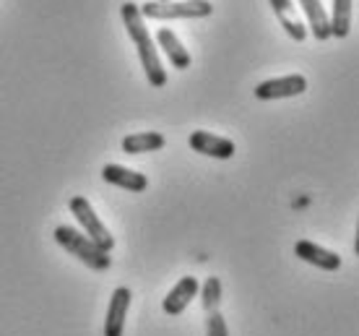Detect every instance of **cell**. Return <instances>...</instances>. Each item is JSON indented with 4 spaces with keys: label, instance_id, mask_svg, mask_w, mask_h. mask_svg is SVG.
<instances>
[{
    "label": "cell",
    "instance_id": "obj_17",
    "mask_svg": "<svg viewBox=\"0 0 359 336\" xmlns=\"http://www.w3.org/2000/svg\"><path fill=\"white\" fill-rule=\"evenodd\" d=\"M278 18V24L284 27V32H287L289 36H294L297 42H302L307 36V29L299 24V21H294V18H289V16H276Z\"/></svg>",
    "mask_w": 359,
    "mask_h": 336
},
{
    "label": "cell",
    "instance_id": "obj_13",
    "mask_svg": "<svg viewBox=\"0 0 359 336\" xmlns=\"http://www.w3.org/2000/svg\"><path fill=\"white\" fill-rule=\"evenodd\" d=\"M299 6L305 11L307 24H310V32H313L315 39H328L331 36V24H328V13H325L323 3L320 0H299Z\"/></svg>",
    "mask_w": 359,
    "mask_h": 336
},
{
    "label": "cell",
    "instance_id": "obj_12",
    "mask_svg": "<svg viewBox=\"0 0 359 336\" xmlns=\"http://www.w3.org/2000/svg\"><path fill=\"white\" fill-rule=\"evenodd\" d=\"M167 146V138L156 130H144V133H133V136L123 138V152L126 154H146V152H162Z\"/></svg>",
    "mask_w": 359,
    "mask_h": 336
},
{
    "label": "cell",
    "instance_id": "obj_10",
    "mask_svg": "<svg viewBox=\"0 0 359 336\" xmlns=\"http://www.w3.org/2000/svg\"><path fill=\"white\" fill-rule=\"evenodd\" d=\"M198 295V279L196 276H182L175 287L170 290V295L164 297V302H162V308H164V313H170V316H180L182 310L188 308L190 305V300Z\"/></svg>",
    "mask_w": 359,
    "mask_h": 336
},
{
    "label": "cell",
    "instance_id": "obj_11",
    "mask_svg": "<svg viewBox=\"0 0 359 336\" xmlns=\"http://www.w3.org/2000/svg\"><path fill=\"white\" fill-rule=\"evenodd\" d=\"M156 42H159V47L164 50V55L170 58V63L177 68V71H185V68H190V53L182 47V42L177 39V34L172 32V29L162 27L159 32H156Z\"/></svg>",
    "mask_w": 359,
    "mask_h": 336
},
{
    "label": "cell",
    "instance_id": "obj_7",
    "mask_svg": "<svg viewBox=\"0 0 359 336\" xmlns=\"http://www.w3.org/2000/svg\"><path fill=\"white\" fill-rule=\"evenodd\" d=\"M130 290L128 287H117L112 292V300L107 308V318H104V336H123L128 318V308H130Z\"/></svg>",
    "mask_w": 359,
    "mask_h": 336
},
{
    "label": "cell",
    "instance_id": "obj_18",
    "mask_svg": "<svg viewBox=\"0 0 359 336\" xmlns=\"http://www.w3.org/2000/svg\"><path fill=\"white\" fill-rule=\"evenodd\" d=\"M269 3L276 16H287L289 8H292V0H269Z\"/></svg>",
    "mask_w": 359,
    "mask_h": 336
},
{
    "label": "cell",
    "instance_id": "obj_14",
    "mask_svg": "<svg viewBox=\"0 0 359 336\" xmlns=\"http://www.w3.org/2000/svg\"><path fill=\"white\" fill-rule=\"evenodd\" d=\"M351 3L354 0H333L328 24H331V36L336 39H344L351 32Z\"/></svg>",
    "mask_w": 359,
    "mask_h": 336
},
{
    "label": "cell",
    "instance_id": "obj_15",
    "mask_svg": "<svg viewBox=\"0 0 359 336\" xmlns=\"http://www.w3.org/2000/svg\"><path fill=\"white\" fill-rule=\"evenodd\" d=\"M201 300H203L206 313L219 310V302H222V282H219V276H208L206 284H203V292H201Z\"/></svg>",
    "mask_w": 359,
    "mask_h": 336
},
{
    "label": "cell",
    "instance_id": "obj_4",
    "mask_svg": "<svg viewBox=\"0 0 359 336\" xmlns=\"http://www.w3.org/2000/svg\"><path fill=\"white\" fill-rule=\"evenodd\" d=\"M68 209L76 219H79V224L86 229V237H89L91 243L97 248H102L104 253H109L112 248H115V237L109 235L107 224L97 217V211L91 209V203L83 196H73L71 203H68Z\"/></svg>",
    "mask_w": 359,
    "mask_h": 336
},
{
    "label": "cell",
    "instance_id": "obj_19",
    "mask_svg": "<svg viewBox=\"0 0 359 336\" xmlns=\"http://www.w3.org/2000/svg\"><path fill=\"white\" fill-rule=\"evenodd\" d=\"M156 3H167V0H156Z\"/></svg>",
    "mask_w": 359,
    "mask_h": 336
},
{
    "label": "cell",
    "instance_id": "obj_6",
    "mask_svg": "<svg viewBox=\"0 0 359 336\" xmlns=\"http://www.w3.org/2000/svg\"><path fill=\"white\" fill-rule=\"evenodd\" d=\"M190 149L203 156H214V159H232L234 144L224 136H214L208 130H193L190 133Z\"/></svg>",
    "mask_w": 359,
    "mask_h": 336
},
{
    "label": "cell",
    "instance_id": "obj_2",
    "mask_svg": "<svg viewBox=\"0 0 359 336\" xmlns=\"http://www.w3.org/2000/svg\"><path fill=\"white\" fill-rule=\"evenodd\" d=\"M55 240H57V246L65 248L68 253L76 255L81 264H86L94 271H107L109 266H112L109 253H104L102 248L94 246L89 237L83 235V232H79V229L60 224V227L55 229Z\"/></svg>",
    "mask_w": 359,
    "mask_h": 336
},
{
    "label": "cell",
    "instance_id": "obj_5",
    "mask_svg": "<svg viewBox=\"0 0 359 336\" xmlns=\"http://www.w3.org/2000/svg\"><path fill=\"white\" fill-rule=\"evenodd\" d=\"M307 91V79L305 76H281V79H269V81H263L255 86V97L263 102L269 100H289V97H299V94H305Z\"/></svg>",
    "mask_w": 359,
    "mask_h": 336
},
{
    "label": "cell",
    "instance_id": "obj_16",
    "mask_svg": "<svg viewBox=\"0 0 359 336\" xmlns=\"http://www.w3.org/2000/svg\"><path fill=\"white\" fill-rule=\"evenodd\" d=\"M206 336H229V328H226V321H224V316H222L219 310H214V313H208Z\"/></svg>",
    "mask_w": 359,
    "mask_h": 336
},
{
    "label": "cell",
    "instance_id": "obj_1",
    "mask_svg": "<svg viewBox=\"0 0 359 336\" xmlns=\"http://www.w3.org/2000/svg\"><path fill=\"white\" fill-rule=\"evenodd\" d=\"M120 16H123V24L128 29V36L133 39L135 45V53H138V60L144 65V73L149 83L156 86V89H162L164 83H167V71H164L162 60H159V53H156V47H154V39L149 34V29L144 24V16H141V11L135 3H123L120 6Z\"/></svg>",
    "mask_w": 359,
    "mask_h": 336
},
{
    "label": "cell",
    "instance_id": "obj_3",
    "mask_svg": "<svg viewBox=\"0 0 359 336\" xmlns=\"http://www.w3.org/2000/svg\"><path fill=\"white\" fill-rule=\"evenodd\" d=\"M144 18L156 21H172V18H206L214 13V6L208 0H167V3H144L138 6Z\"/></svg>",
    "mask_w": 359,
    "mask_h": 336
},
{
    "label": "cell",
    "instance_id": "obj_9",
    "mask_svg": "<svg viewBox=\"0 0 359 336\" xmlns=\"http://www.w3.org/2000/svg\"><path fill=\"white\" fill-rule=\"evenodd\" d=\"M294 255L297 258H302L305 264H313L318 269H323V271H336V269H341V258L333 253V250H325V248L315 246L310 240H299L294 246Z\"/></svg>",
    "mask_w": 359,
    "mask_h": 336
},
{
    "label": "cell",
    "instance_id": "obj_8",
    "mask_svg": "<svg viewBox=\"0 0 359 336\" xmlns=\"http://www.w3.org/2000/svg\"><path fill=\"white\" fill-rule=\"evenodd\" d=\"M102 177L128 193H144L149 188V177L144 173H135V170H128V167H120V164H104Z\"/></svg>",
    "mask_w": 359,
    "mask_h": 336
}]
</instances>
